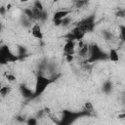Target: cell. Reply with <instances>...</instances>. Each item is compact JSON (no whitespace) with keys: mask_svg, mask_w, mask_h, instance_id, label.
Here are the masks:
<instances>
[{"mask_svg":"<svg viewBox=\"0 0 125 125\" xmlns=\"http://www.w3.org/2000/svg\"><path fill=\"white\" fill-rule=\"evenodd\" d=\"M53 79L46 77L44 75H37L36 79H35V84H34V90H33V96L31 100H34L38 97H40L45 90L51 85V83H53Z\"/></svg>","mask_w":125,"mask_h":125,"instance_id":"1","label":"cell"},{"mask_svg":"<svg viewBox=\"0 0 125 125\" xmlns=\"http://www.w3.org/2000/svg\"><path fill=\"white\" fill-rule=\"evenodd\" d=\"M84 115H89V113L86 112L85 110L75 112V111H71L68 109H64L62 112V117H61L60 121L58 122V125H71L75 120H77L78 118H80Z\"/></svg>","mask_w":125,"mask_h":125,"instance_id":"2","label":"cell"},{"mask_svg":"<svg viewBox=\"0 0 125 125\" xmlns=\"http://www.w3.org/2000/svg\"><path fill=\"white\" fill-rule=\"evenodd\" d=\"M88 62H95L98 61L105 60L107 59V54H105L98 44H92L89 45V52H88Z\"/></svg>","mask_w":125,"mask_h":125,"instance_id":"3","label":"cell"},{"mask_svg":"<svg viewBox=\"0 0 125 125\" xmlns=\"http://www.w3.org/2000/svg\"><path fill=\"white\" fill-rule=\"evenodd\" d=\"M95 21H96V17L95 15H90L86 18H84L83 20H81L80 21H78V23L76 24L77 26L81 27L85 33L87 32H92L95 28Z\"/></svg>","mask_w":125,"mask_h":125,"instance_id":"4","label":"cell"},{"mask_svg":"<svg viewBox=\"0 0 125 125\" xmlns=\"http://www.w3.org/2000/svg\"><path fill=\"white\" fill-rule=\"evenodd\" d=\"M0 49H1L2 53L4 54V56H5V58H6L8 62H16L17 61L20 60L18 55H15L7 45H2L0 47Z\"/></svg>","mask_w":125,"mask_h":125,"instance_id":"5","label":"cell"},{"mask_svg":"<svg viewBox=\"0 0 125 125\" xmlns=\"http://www.w3.org/2000/svg\"><path fill=\"white\" fill-rule=\"evenodd\" d=\"M62 52H63L64 57L68 56V55H74V53H75V43L73 41L66 40L65 44L62 48Z\"/></svg>","mask_w":125,"mask_h":125,"instance_id":"6","label":"cell"},{"mask_svg":"<svg viewBox=\"0 0 125 125\" xmlns=\"http://www.w3.org/2000/svg\"><path fill=\"white\" fill-rule=\"evenodd\" d=\"M30 32H31V35L34 38H36V39H39L40 40V39L43 38V31H42V28H41L40 24H38V23H34L31 26Z\"/></svg>","mask_w":125,"mask_h":125,"instance_id":"7","label":"cell"},{"mask_svg":"<svg viewBox=\"0 0 125 125\" xmlns=\"http://www.w3.org/2000/svg\"><path fill=\"white\" fill-rule=\"evenodd\" d=\"M20 92L21 94V96L26 99V100H31L32 96H33V90H31L29 87H27L26 85L22 84L20 86Z\"/></svg>","mask_w":125,"mask_h":125,"instance_id":"8","label":"cell"},{"mask_svg":"<svg viewBox=\"0 0 125 125\" xmlns=\"http://www.w3.org/2000/svg\"><path fill=\"white\" fill-rule=\"evenodd\" d=\"M71 33H72V35L74 36V38H75V40H77L78 42L79 41H82V39L84 38V36H85V31L81 28V27H79V26H74L72 29H71V31H70Z\"/></svg>","mask_w":125,"mask_h":125,"instance_id":"9","label":"cell"},{"mask_svg":"<svg viewBox=\"0 0 125 125\" xmlns=\"http://www.w3.org/2000/svg\"><path fill=\"white\" fill-rule=\"evenodd\" d=\"M71 13L70 10H58L54 13L53 15V21H60V20H63L64 18L68 17V15Z\"/></svg>","mask_w":125,"mask_h":125,"instance_id":"10","label":"cell"},{"mask_svg":"<svg viewBox=\"0 0 125 125\" xmlns=\"http://www.w3.org/2000/svg\"><path fill=\"white\" fill-rule=\"evenodd\" d=\"M107 59H108L109 61L113 62H118L119 60H120V58H119V54H118L117 50L111 48V49L109 50L108 54H107Z\"/></svg>","mask_w":125,"mask_h":125,"instance_id":"11","label":"cell"},{"mask_svg":"<svg viewBox=\"0 0 125 125\" xmlns=\"http://www.w3.org/2000/svg\"><path fill=\"white\" fill-rule=\"evenodd\" d=\"M112 88H113V84H112V82L110 80H106L102 86V90L105 94H109L112 91Z\"/></svg>","mask_w":125,"mask_h":125,"instance_id":"12","label":"cell"},{"mask_svg":"<svg viewBox=\"0 0 125 125\" xmlns=\"http://www.w3.org/2000/svg\"><path fill=\"white\" fill-rule=\"evenodd\" d=\"M10 92H11L10 86H2V87L0 88V96H2V97L8 96V95L10 94Z\"/></svg>","mask_w":125,"mask_h":125,"instance_id":"13","label":"cell"},{"mask_svg":"<svg viewBox=\"0 0 125 125\" xmlns=\"http://www.w3.org/2000/svg\"><path fill=\"white\" fill-rule=\"evenodd\" d=\"M102 35H103L104 40H111L113 38V34L110 31H108V30H103Z\"/></svg>","mask_w":125,"mask_h":125,"instance_id":"14","label":"cell"},{"mask_svg":"<svg viewBox=\"0 0 125 125\" xmlns=\"http://www.w3.org/2000/svg\"><path fill=\"white\" fill-rule=\"evenodd\" d=\"M33 8H35L39 11H44V6H43L42 2L39 1V0H36V1L33 2Z\"/></svg>","mask_w":125,"mask_h":125,"instance_id":"15","label":"cell"},{"mask_svg":"<svg viewBox=\"0 0 125 125\" xmlns=\"http://www.w3.org/2000/svg\"><path fill=\"white\" fill-rule=\"evenodd\" d=\"M26 125H37L38 124V119L36 117H29L28 119L25 120Z\"/></svg>","mask_w":125,"mask_h":125,"instance_id":"16","label":"cell"},{"mask_svg":"<svg viewBox=\"0 0 125 125\" xmlns=\"http://www.w3.org/2000/svg\"><path fill=\"white\" fill-rule=\"evenodd\" d=\"M84 110L86 111V112H88V113H90L91 111H93V109H94V106H93V104H92V103L91 102H87L86 104H85V105H84Z\"/></svg>","mask_w":125,"mask_h":125,"instance_id":"17","label":"cell"},{"mask_svg":"<svg viewBox=\"0 0 125 125\" xmlns=\"http://www.w3.org/2000/svg\"><path fill=\"white\" fill-rule=\"evenodd\" d=\"M9 62H7V60H6V58H5V56H4V54L2 53V51H1V49H0V64L1 65H5V64H8Z\"/></svg>","mask_w":125,"mask_h":125,"instance_id":"18","label":"cell"},{"mask_svg":"<svg viewBox=\"0 0 125 125\" xmlns=\"http://www.w3.org/2000/svg\"><path fill=\"white\" fill-rule=\"evenodd\" d=\"M26 54V49L22 46H19V53H18V57L21 58V56H24Z\"/></svg>","mask_w":125,"mask_h":125,"instance_id":"19","label":"cell"},{"mask_svg":"<svg viewBox=\"0 0 125 125\" xmlns=\"http://www.w3.org/2000/svg\"><path fill=\"white\" fill-rule=\"evenodd\" d=\"M63 37L65 38V41H66V40H68V41H73V42L75 41V38H74V36L72 35V33H71V32H68V33H67V34H65Z\"/></svg>","mask_w":125,"mask_h":125,"instance_id":"20","label":"cell"},{"mask_svg":"<svg viewBox=\"0 0 125 125\" xmlns=\"http://www.w3.org/2000/svg\"><path fill=\"white\" fill-rule=\"evenodd\" d=\"M115 16H116L117 18H124V16H125V10H124V9L118 10V11L115 13Z\"/></svg>","mask_w":125,"mask_h":125,"instance_id":"21","label":"cell"},{"mask_svg":"<svg viewBox=\"0 0 125 125\" xmlns=\"http://www.w3.org/2000/svg\"><path fill=\"white\" fill-rule=\"evenodd\" d=\"M86 4H87V1H80V0H78V1L75 2V7L76 8H82Z\"/></svg>","mask_w":125,"mask_h":125,"instance_id":"22","label":"cell"},{"mask_svg":"<svg viewBox=\"0 0 125 125\" xmlns=\"http://www.w3.org/2000/svg\"><path fill=\"white\" fill-rule=\"evenodd\" d=\"M6 79H7L9 82H13V81L16 80V76H15L14 74H12V73H8V74L6 75Z\"/></svg>","mask_w":125,"mask_h":125,"instance_id":"23","label":"cell"},{"mask_svg":"<svg viewBox=\"0 0 125 125\" xmlns=\"http://www.w3.org/2000/svg\"><path fill=\"white\" fill-rule=\"evenodd\" d=\"M70 21H71V19H69V17H66V18H64V19L62 21V26H65V25H67Z\"/></svg>","mask_w":125,"mask_h":125,"instance_id":"24","label":"cell"},{"mask_svg":"<svg viewBox=\"0 0 125 125\" xmlns=\"http://www.w3.org/2000/svg\"><path fill=\"white\" fill-rule=\"evenodd\" d=\"M73 59H74L73 55H68V56H65V61H66L67 62H71L73 61Z\"/></svg>","mask_w":125,"mask_h":125,"instance_id":"25","label":"cell"},{"mask_svg":"<svg viewBox=\"0 0 125 125\" xmlns=\"http://www.w3.org/2000/svg\"><path fill=\"white\" fill-rule=\"evenodd\" d=\"M6 7H4V6H1L0 7V15L1 16H4L5 15V13H6Z\"/></svg>","mask_w":125,"mask_h":125,"instance_id":"26","label":"cell"},{"mask_svg":"<svg viewBox=\"0 0 125 125\" xmlns=\"http://www.w3.org/2000/svg\"><path fill=\"white\" fill-rule=\"evenodd\" d=\"M62 20H60V21H53L54 25H56V26H60V25H62Z\"/></svg>","mask_w":125,"mask_h":125,"instance_id":"27","label":"cell"},{"mask_svg":"<svg viewBox=\"0 0 125 125\" xmlns=\"http://www.w3.org/2000/svg\"><path fill=\"white\" fill-rule=\"evenodd\" d=\"M17 120H19V121H21V122H24V121H25L24 117H22V116H18V117H17Z\"/></svg>","mask_w":125,"mask_h":125,"instance_id":"28","label":"cell"},{"mask_svg":"<svg viewBox=\"0 0 125 125\" xmlns=\"http://www.w3.org/2000/svg\"><path fill=\"white\" fill-rule=\"evenodd\" d=\"M124 116H125V114H124V113H122V114H120V115H118V118H121V119H122V118H123Z\"/></svg>","mask_w":125,"mask_h":125,"instance_id":"29","label":"cell"},{"mask_svg":"<svg viewBox=\"0 0 125 125\" xmlns=\"http://www.w3.org/2000/svg\"><path fill=\"white\" fill-rule=\"evenodd\" d=\"M1 29H2V24H1V21H0V31H1Z\"/></svg>","mask_w":125,"mask_h":125,"instance_id":"30","label":"cell"}]
</instances>
